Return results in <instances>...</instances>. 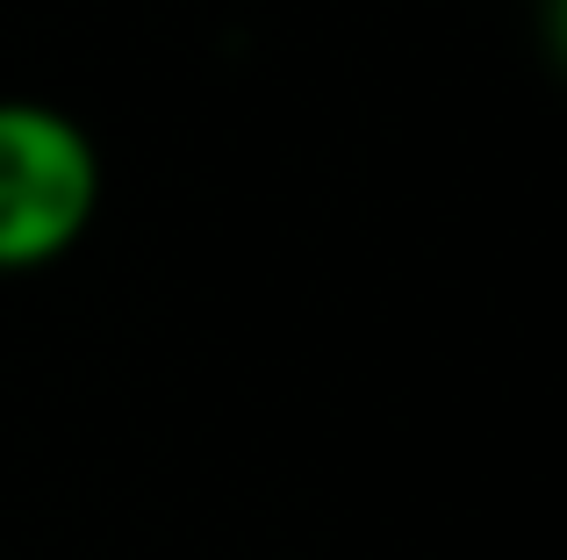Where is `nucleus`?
Masks as SVG:
<instances>
[{
	"label": "nucleus",
	"mask_w": 567,
	"mask_h": 560,
	"mask_svg": "<svg viewBox=\"0 0 567 560\" xmlns=\"http://www.w3.org/2000/svg\"><path fill=\"white\" fill-rule=\"evenodd\" d=\"M101 152L51 101H0V273H37L86 238Z\"/></svg>",
	"instance_id": "f257e3e1"
}]
</instances>
